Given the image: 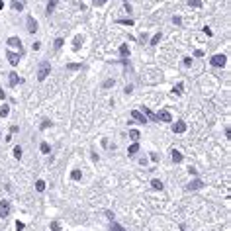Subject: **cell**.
Returning a JSON list of instances; mask_svg holds the SVG:
<instances>
[{
	"label": "cell",
	"instance_id": "cell-43",
	"mask_svg": "<svg viewBox=\"0 0 231 231\" xmlns=\"http://www.w3.org/2000/svg\"><path fill=\"white\" fill-rule=\"evenodd\" d=\"M204 33H206V35H212V29H210V28H206V26H204Z\"/></svg>",
	"mask_w": 231,
	"mask_h": 231
},
{
	"label": "cell",
	"instance_id": "cell-37",
	"mask_svg": "<svg viewBox=\"0 0 231 231\" xmlns=\"http://www.w3.org/2000/svg\"><path fill=\"white\" fill-rule=\"evenodd\" d=\"M108 0H94V6H104Z\"/></svg>",
	"mask_w": 231,
	"mask_h": 231
},
{
	"label": "cell",
	"instance_id": "cell-30",
	"mask_svg": "<svg viewBox=\"0 0 231 231\" xmlns=\"http://www.w3.org/2000/svg\"><path fill=\"white\" fill-rule=\"evenodd\" d=\"M188 6H192V8H200V6H202V2H200V0H190Z\"/></svg>",
	"mask_w": 231,
	"mask_h": 231
},
{
	"label": "cell",
	"instance_id": "cell-34",
	"mask_svg": "<svg viewBox=\"0 0 231 231\" xmlns=\"http://www.w3.org/2000/svg\"><path fill=\"white\" fill-rule=\"evenodd\" d=\"M173 92H174V94H182V84H176Z\"/></svg>",
	"mask_w": 231,
	"mask_h": 231
},
{
	"label": "cell",
	"instance_id": "cell-3",
	"mask_svg": "<svg viewBox=\"0 0 231 231\" xmlns=\"http://www.w3.org/2000/svg\"><path fill=\"white\" fill-rule=\"evenodd\" d=\"M210 63L213 65V67H223L227 63V57L225 55H213L212 59H210Z\"/></svg>",
	"mask_w": 231,
	"mask_h": 231
},
{
	"label": "cell",
	"instance_id": "cell-38",
	"mask_svg": "<svg viewBox=\"0 0 231 231\" xmlns=\"http://www.w3.org/2000/svg\"><path fill=\"white\" fill-rule=\"evenodd\" d=\"M110 86H114V80H106L104 83V88H110Z\"/></svg>",
	"mask_w": 231,
	"mask_h": 231
},
{
	"label": "cell",
	"instance_id": "cell-25",
	"mask_svg": "<svg viewBox=\"0 0 231 231\" xmlns=\"http://www.w3.org/2000/svg\"><path fill=\"white\" fill-rule=\"evenodd\" d=\"M67 69H69V71H78V69H83V65H78V63H69V65H67Z\"/></svg>",
	"mask_w": 231,
	"mask_h": 231
},
{
	"label": "cell",
	"instance_id": "cell-36",
	"mask_svg": "<svg viewBox=\"0 0 231 231\" xmlns=\"http://www.w3.org/2000/svg\"><path fill=\"white\" fill-rule=\"evenodd\" d=\"M24 227H26V225H24V223H22V221H16V231H22Z\"/></svg>",
	"mask_w": 231,
	"mask_h": 231
},
{
	"label": "cell",
	"instance_id": "cell-44",
	"mask_svg": "<svg viewBox=\"0 0 231 231\" xmlns=\"http://www.w3.org/2000/svg\"><path fill=\"white\" fill-rule=\"evenodd\" d=\"M4 98H6V92L2 90V88H0V100H4Z\"/></svg>",
	"mask_w": 231,
	"mask_h": 231
},
{
	"label": "cell",
	"instance_id": "cell-41",
	"mask_svg": "<svg viewBox=\"0 0 231 231\" xmlns=\"http://www.w3.org/2000/svg\"><path fill=\"white\" fill-rule=\"evenodd\" d=\"M151 161L157 163V161H159V155H157V153H151Z\"/></svg>",
	"mask_w": 231,
	"mask_h": 231
},
{
	"label": "cell",
	"instance_id": "cell-2",
	"mask_svg": "<svg viewBox=\"0 0 231 231\" xmlns=\"http://www.w3.org/2000/svg\"><path fill=\"white\" fill-rule=\"evenodd\" d=\"M204 188V180H200V178H194V180H190L188 184H186V190L192 192V190H200Z\"/></svg>",
	"mask_w": 231,
	"mask_h": 231
},
{
	"label": "cell",
	"instance_id": "cell-14",
	"mask_svg": "<svg viewBox=\"0 0 231 231\" xmlns=\"http://www.w3.org/2000/svg\"><path fill=\"white\" fill-rule=\"evenodd\" d=\"M170 157H173V163H180V161L184 159V157H182V153H180V151H176V149H173Z\"/></svg>",
	"mask_w": 231,
	"mask_h": 231
},
{
	"label": "cell",
	"instance_id": "cell-19",
	"mask_svg": "<svg viewBox=\"0 0 231 231\" xmlns=\"http://www.w3.org/2000/svg\"><path fill=\"white\" fill-rule=\"evenodd\" d=\"M129 137H131V141H139L141 133H139L137 129H129Z\"/></svg>",
	"mask_w": 231,
	"mask_h": 231
},
{
	"label": "cell",
	"instance_id": "cell-40",
	"mask_svg": "<svg viewBox=\"0 0 231 231\" xmlns=\"http://www.w3.org/2000/svg\"><path fill=\"white\" fill-rule=\"evenodd\" d=\"M184 65H186V67H190V65H192V59H190V57H186V59H184Z\"/></svg>",
	"mask_w": 231,
	"mask_h": 231
},
{
	"label": "cell",
	"instance_id": "cell-39",
	"mask_svg": "<svg viewBox=\"0 0 231 231\" xmlns=\"http://www.w3.org/2000/svg\"><path fill=\"white\" fill-rule=\"evenodd\" d=\"M106 218H108V219H112V221H114V212H110V210H108V212H106Z\"/></svg>",
	"mask_w": 231,
	"mask_h": 231
},
{
	"label": "cell",
	"instance_id": "cell-27",
	"mask_svg": "<svg viewBox=\"0 0 231 231\" xmlns=\"http://www.w3.org/2000/svg\"><path fill=\"white\" fill-rule=\"evenodd\" d=\"M35 190H37V192H43V190H45V182H43V180H37V182H35Z\"/></svg>",
	"mask_w": 231,
	"mask_h": 231
},
{
	"label": "cell",
	"instance_id": "cell-6",
	"mask_svg": "<svg viewBox=\"0 0 231 231\" xmlns=\"http://www.w3.org/2000/svg\"><path fill=\"white\" fill-rule=\"evenodd\" d=\"M6 57H8V63H10L12 67H16V65L20 63V55L14 53V51H8V53H6Z\"/></svg>",
	"mask_w": 231,
	"mask_h": 231
},
{
	"label": "cell",
	"instance_id": "cell-11",
	"mask_svg": "<svg viewBox=\"0 0 231 231\" xmlns=\"http://www.w3.org/2000/svg\"><path fill=\"white\" fill-rule=\"evenodd\" d=\"M8 45L10 47H18L22 51V41H20V37H8Z\"/></svg>",
	"mask_w": 231,
	"mask_h": 231
},
{
	"label": "cell",
	"instance_id": "cell-28",
	"mask_svg": "<svg viewBox=\"0 0 231 231\" xmlns=\"http://www.w3.org/2000/svg\"><path fill=\"white\" fill-rule=\"evenodd\" d=\"M8 112H10V108L6 106V104H4V106H0V116H2V118H4V116H8Z\"/></svg>",
	"mask_w": 231,
	"mask_h": 231
},
{
	"label": "cell",
	"instance_id": "cell-21",
	"mask_svg": "<svg viewBox=\"0 0 231 231\" xmlns=\"http://www.w3.org/2000/svg\"><path fill=\"white\" fill-rule=\"evenodd\" d=\"M80 45H83V35H77V37H74V41H73V47L78 49Z\"/></svg>",
	"mask_w": 231,
	"mask_h": 231
},
{
	"label": "cell",
	"instance_id": "cell-10",
	"mask_svg": "<svg viewBox=\"0 0 231 231\" xmlns=\"http://www.w3.org/2000/svg\"><path fill=\"white\" fill-rule=\"evenodd\" d=\"M173 131H174V133H184V131H186V123H184L182 120H178V122L173 125Z\"/></svg>",
	"mask_w": 231,
	"mask_h": 231
},
{
	"label": "cell",
	"instance_id": "cell-20",
	"mask_svg": "<svg viewBox=\"0 0 231 231\" xmlns=\"http://www.w3.org/2000/svg\"><path fill=\"white\" fill-rule=\"evenodd\" d=\"M71 178H73V180H80V178H83V173H80L78 168H74L71 173Z\"/></svg>",
	"mask_w": 231,
	"mask_h": 231
},
{
	"label": "cell",
	"instance_id": "cell-22",
	"mask_svg": "<svg viewBox=\"0 0 231 231\" xmlns=\"http://www.w3.org/2000/svg\"><path fill=\"white\" fill-rule=\"evenodd\" d=\"M151 186H153L155 190H163V182L157 180V178H153V180H151Z\"/></svg>",
	"mask_w": 231,
	"mask_h": 231
},
{
	"label": "cell",
	"instance_id": "cell-32",
	"mask_svg": "<svg viewBox=\"0 0 231 231\" xmlns=\"http://www.w3.org/2000/svg\"><path fill=\"white\" fill-rule=\"evenodd\" d=\"M14 157H16V159L22 157V147H14Z\"/></svg>",
	"mask_w": 231,
	"mask_h": 231
},
{
	"label": "cell",
	"instance_id": "cell-16",
	"mask_svg": "<svg viewBox=\"0 0 231 231\" xmlns=\"http://www.w3.org/2000/svg\"><path fill=\"white\" fill-rule=\"evenodd\" d=\"M137 151H139V143H137V141H133V143L129 145V149H128V153L129 155H135Z\"/></svg>",
	"mask_w": 231,
	"mask_h": 231
},
{
	"label": "cell",
	"instance_id": "cell-4",
	"mask_svg": "<svg viewBox=\"0 0 231 231\" xmlns=\"http://www.w3.org/2000/svg\"><path fill=\"white\" fill-rule=\"evenodd\" d=\"M129 116H131V118H133V120H135V122H139V123H143V125L147 123V118H145L143 114H141V112H139V110H131V114H129Z\"/></svg>",
	"mask_w": 231,
	"mask_h": 231
},
{
	"label": "cell",
	"instance_id": "cell-1",
	"mask_svg": "<svg viewBox=\"0 0 231 231\" xmlns=\"http://www.w3.org/2000/svg\"><path fill=\"white\" fill-rule=\"evenodd\" d=\"M49 71H51L49 61H41V63H39V69H37V80H39V83H43V80L47 78Z\"/></svg>",
	"mask_w": 231,
	"mask_h": 231
},
{
	"label": "cell",
	"instance_id": "cell-45",
	"mask_svg": "<svg viewBox=\"0 0 231 231\" xmlns=\"http://www.w3.org/2000/svg\"><path fill=\"white\" fill-rule=\"evenodd\" d=\"M4 8V2H2V0H0V10H2Z\"/></svg>",
	"mask_w": 231,
	"mask_h": 231
},
{
	"label": "cell",
	"instance_id": "cell-26",
	"mask_svg": "<svg viewBox=\"0 0 231 231\" xmlns=\"http://www.w3.org/2000/svg\"><path fill=\"white\" fill-rule=\"evenodd\" d=\"M116 22H118V24H122V26H133V24H135L131 18H128V20H116Z\"/></svg>",
	"mask_w": 231,
	"mask_h": 231
},
{
	"label": "cell",
	"instance_id": "cell-8",
	"mask_svg": "<svg viewBox=\"0 0 231 231\" xmlns=\"http://www.w3.org/2000/svg\"><path fill=\"white\" fill-rule=\"evenodd\" d=\"M8 83H10V86H18V83H22V78L18 77V73H10L8 74Z\"/></svg>",
	"mask_w": 231,
	"mask_h": 231
},
{
	"label": "cell",
	"instance_id": "cell-17",
	"mask_svg": "<svg viewBox=\"0 0 231 231\" xmlns=\"http://www.w3.org/2000/svg\"><path fill=\"white\" fill-rule=\"evenodd\" d=\"M120 55H122V57H128V55H129L128 43H122V45H120Z\"/></svg>",
	"mask_w": 231,
	"mask_h": 231
},
{
	"label": "cell",
	"instance_id": "cell-9",
	"mask_svg": "<svg viewBox=\"0 0 231 231\" xmlns=\"http://www.w3.org/2000/svg\"><path fill=\"white\" fill-rule=\"evenodd\" d=\"M157 118H159V120H161V122H167V123H170V122H173V116H170V114H168V112H167V110H163V112H159V114H157Z\"/></svg>",
	"mask_w": 231,
	"mask_h": 231
},
{
	"label": "cell",
	"instance_id": "cell-33",
	"mask_svg": "<svg viewBox=\"0 0 231 231\" xmlns=\"http://www.w3.org/2000/svg\"><path fill=\"white\" fill-rule=\"evenodd\" d=\"M173 22H174L176 26H182V18H180V16H174V18H173Z\"/></svg>",
	"mask_w": 231,
	"mask_h": 231
},
{
	"label": "cell",
	"instance_id": "cell-42",
	"mask_svg": "<svg viewBox=\"0 0 231 231\" xmlns=\"http://www.w3.org/2000/svg\"><path fill=\"white\" fill-rule=\"evenodd\" d=\"M194 55H196V57H204V51H200V49H196V51H194Z\"/></svg>",
	"mask_w": 231,
	"mask_h": 231
},
{
	"label": "cell",
	"instance_id": "cell-15",
	"mask_svg": "<svg viewBox=\"0 0 231 231\" xmlns=\"http://www.w3.org/2000/svg\"><path fill=\"white\" fill-rule=\"evenodd\" d=\"M57 2H59V0H49V4H47V10H45V14H47V16H49V14H53L55 6H57Z\"/></svg>",
	"mask_w": 231,
	"mask_h": 231
},
{
	"label": "cell",
	"instance_id": "cell-31",
	"mask_svg": "<svg viewBox=\"0 0 231 231\" xmlns=\"http://www.w3.org/2000/svg\"><path fill=\"white\" fill-rule=\"evenodd\" d=\"M159 39H161V33H155V35L151 37V45H157V43H159Z\"/></svg>",
	"mask_w": 231,
	"mask_h": 231
},
{
	"label": "cell",
	"instance_id": "cell-5",
	"mask_svg": "<svg viewBox=\"0 0 231 231\" xmlns=\"http://www.w3.org/2000/svg\"><path fill=\"white\" fill-rule=\"evenodd\" d=\"M8 215H10V204L2 200L0 202V218H8Z\"/></svg>",
	"mask_w": 231,
	"mask_h": 231
},
{
	"label": "cell",
	"instance_id": "cell-18",
	"mask_svg": "<svg viewBox=\"0 0 231 231\" xmlns=\"http://www.w3.org/2000/svg\"><path fill=\"white\" fill-rule=\"evenodd\" d=\"M63 43H65V39H63V37H57V39L53 41V47H55V51H59V49H61V47H63Z\"/></svg>",
	"mask_w": 231,
	"mask_h": 231
},
{
	"label": "cell",
	"instance_id": "cell-12",
	"mask_svg": "<svg viewBox=\"0 0 231 231\" xmlns=\"http://www.w3.org/2000/svg\"><path fill=\"white\" fill-rule=\"evenodd\" d=\"M141 114H145V116H149V118H147V120H151V122H159V118H157V114H153V112H151V110H149V108H145V106H143V112H141Z\"/></svg>",
	"mask_w": 231,
	"mask_h": 231
},
{
	"label": "cell",
	"instance_id": "cell-29",
	"mask_svg": "<svg viewBox=\"0 0 231 231\" xmlns=\"http://www.w3.org/2000/svg\"><path fill=\"white\" fill-rule=\"evenodd\" d=\"M51 231H61V223H59V221H51Z\"/></svg>",
	"mask_w": 231,
	"mask_h": 231
},
{
	"label": "cell",
	"instance_id": "cell-23",
	"mask_svg": "<svg viewBox=\"0 0 231 231\" xmlns=\"http://www.w3.org/2000/svg\"><path fill=\"white\" fill-rule=\"evenodd\" d=\"M39 149H41V153H49L51 151V147H49V143H45V141H41V145H39Z\"/></svg>",
	"mask_w": 231,
	"mask_h": 231
},
{
	"label": "cell",
	"instance_id": "cell-35",
	"mask_svg": "<svg viewBox=\"0 0 231 231\" xmlns=\"http://www.w3.org/2000/svg\"><path fill=\"white\" fill-rule=\"evenodd\" d=\"M49 125H51V122H49V120H43V122H41V129H45V128H49Z\"/></svg>",
	"mask_w": 231,
	"mask_h": 231
},
{
	"label": "cell",
	"instance_id": "cell-7",
	"mask_svg": "<svg viewBox=\"0 0 231 231\" xmlns=\"http://www.w3.org/2000/svg\"><path fill=\"white\" fill-rule=\"evenodd\" d=\"M26 22H28V32H29V33H35V32H37V22L33 20V16H28Z\"/></svg>",
	"mask_w": 231,
	"mask_h": 231
},
{
	"label": "cell",
	"instance_id": "cell-24",
	"mask_svg": "<svg viewBox=\"0 0 231 231\" xmlns=\"http://www.w3.org/2000/svg\"><path fill=\"white\" fill-rule=\"evenodd\" d=\"M110 231H125V227L120 225V223H112V225H110Z\"/></svg>",
	"mask_w": 231,
	"mask_h": 231
},
{
	"label": "cell",
	"instance_id": "cell-13",
	"mask_svg": "<svg viewBox=\"0 0 231 231\" xmlns=\"http://www.w3.org/2000/svg\"><path fill=\"white\" fill-rule=\"evenodd\" d=\"M24 4H26V0H12V8L14 10H24Z\"/></svg>",
	"mask_w": 231,
	"mask_h": 231
}]
</instances>
